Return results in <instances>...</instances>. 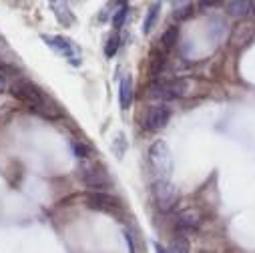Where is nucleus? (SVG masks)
Instances as JSON below:
<instances>
[{
    "instance_id": "nucleus-1",
    "label": "nucleus",
    "mask_w": 255,
    "mask_h": 253,
    "mask_svg": "<svg viewBox=\"0 0 255 253\" xmlns=\"http://www.w3.org/2000/svg\"><path fill=\"white\" fill-rule=\"evenodd\" d=\"M10 93L14 99H18L20 103L28 105L30 111L38 113L40 117L44 119H58L62 113L60 109L56 107L54 101H50L48 97H44V93L30 81H24V79H18L16 83H12L10 87Z\"/></svg>"
},
{
    "instance_id": "nucleus-2",
    "label": "nucleus",
    "mask_w": 255,
    "mask_h": 253,
    "mask_svg": "<svg viewBox=\"0 0 255 253\" xmlns=\"http://www.w3.org/2000/svg\"><path fill=\"white\" fill-rule=\"evenodd\" d=\"M149 165L153 169V173L157 175V179H169L171 171H173V155L171 149L165 141H155L149 149Z\"/></svg>"
},
{
    "instance_id": "nucleus-3",
    "label": "nucleus",
    "mask_w": 255,
    "mask_h": 253,
    "mask_svg": "<svg viewBox=\"0 0 255 253\" xmlns=\"http://www.w3.org/2000/svg\"><path fill=\"white\" fill-rule=\"evenodd\" d=\"M151 193H153V201L159 207V211L169 213V211L175 209L177 199H179V189L169 179H157L153 183Z\"/></svg>"
},
{
    "instance_id": "nucleus-4",
    "label": "nucleus",
    "mask_w": 255,
    "mask_h": 253,
    "mask_svg": "<svg viewBox=\"0 0 255 253\" xmlns=\"http://www.w3.org/2000/svg\"><path fill=\"white\" fill-rule=\"evenodd\" d=\"M42 40L62 58H67L71 65H81L83 60V52L81 48L75 44V40L67 38V36H60V34H42Z\"/></svg>"
},
{
    "instance_id": "nucleus-5",
    "label": "nucleus",
    "mask_w": 255,
    "mask_h": 253,
    "mask_svg": "<svg viewBox=\"0 0 255 253\" xmlns=\"http://www.w3.org/2000/svg\"><path fill=\"white\" fill-rule=\"evenodd\" d=\"M191 83L185 79H173V81H155L149 87V95L151 97H159V99H177L187 95Z\"/></svg>"
},
{
    "instance_id": "nucleus-6",
    "label": "nucleus",
    "mask_w": 255,
    "mask_h": 253,
    "mask_svg": "<svg viewBox=\"0 0 255 253\" xmlns=\"http://www.w3.org/2000/svg\"><path fill=\"white\" fill-rule=\"evenodd\" d=\"M85 201H87V205L91 209H97V211H103V213L119 215L123 211V203L117 197H113L109 193H103V191H91V193H87Z\"/></svg>"
},
{
    "instance_id": "nucleus-7",
    "label": "nucleus",
    "mask_w": 255,
    "mask_h": 253,
    "mask_svg": "<svg viewBox=\"0 0 255 253\" xmlns=\"http://www.w3.org/2000/svg\"><path fill=\"white\" fill-rule=\"evenodd\" d=\"M169 119H171L169 107H165V105H153V107H149V111H147V115L143 119V126H145L147 131H151V133H157V131L165 129Z\"/></svg>"
},
{
    "instance_id": "nucleus-8",
    "label": "nucleus",
    "mask_w": 255,
    "mask_h": 253,
    "mask_svg": "<svg viewBox=\"0 0 255 253\" xmlns=\"http://www.w3.org/2000/svg\"><path fill=\"white\" fill-rule=\"evenodd\" d=\"M253 36H255V22H251V20H239L233 26L231 34H229V42H231V46L241 48V46L249 44L253 40Z\"/></svg>"
},
{
    "instance_id": "nucleus-9",
    "label": "nucleus",
    "mask_w": 255,
    "mask_h": 253,
    "mask_svg": "<svg viewBox=\"0 0 255 253\" xmlns=\"http://www.w3.org/2000/svg\"><path fill=\"white\" fill-rule=\"evenodd\" d=\"M83 181L93 191H103L105 187H111V177L107 175V171H103L101 167H95V165H89L83 169Z\"/></svg>"
},
{
    "instance_id": "nucleus-10",
    "label": "nucleus",
    "mask_w": 255,
    "mask_h": 253,
    "mask_svg": "<svg viewBox=\"0 0 255 253\" xmlns=\"http://www.w3.org/2000/svg\"><path fill=\"white\" fill-rule=\"evenodd\" d=\"M199 225H201V213L197 209H183L175 221V227L181 231H193L199 229Z\"/></svg>"
},
{
    "instance_id": "nucleus-11",
    "label": "nucleus",
    "mask_w": 255,
    "mask_h": 253,
    "mask_svg": "<svg viewBox=\"0 0 255 253\" xmlns=\"http://www.w3.org/2000/svg\"><path fill=\"white\" fill-rule=\"evenodd\" d=\"M119 101H121V109L127 111L133 103V79L131 75H125L121 79V87H119Z\"/></svg>"
},
{
    "instance_id": "nucleus-12",
    "label": "nucleus",
    "mask_w": 255,
    "mask_h": 253,
    "mask_svg": "<svg viewBox=\"0 0 255 253\" xmlns=\"http://www.w3.org/2000/svg\"><path fill=\"white\" fill-rule=\"evenodd\" d=\"M177 40H179V26H169L165 32H163V36H161V46H163V52L167 54L175 44H177Z\"/></svg>"
},
{
    "instance_id": "nucleus-13",
    "label": "nucleus",
    "mask_w": 255,
    "mask_h": 253,
    "mask_svg": "<svg viewBox=\"0 0 255 253\" xmlns=\"http://www.w3.org/2000/svg\"><path fill=\"white\" fill-rule=\"evenodd\" d=\"M227 6V12L231 16H247V12L251 10V4L247 2V0H231V2L225 4Z\"/></svg>"
},
{
    "instance_id": "nucleus-14",
    "label": "nucleus",
    "mask_w": 255,
    "mask_h": 253,
    "mask_svg": "<svg viewBox=\"0 0 255 253\" xmlns=\"http://www.w3.org/2000/svg\"><path fill=\"white\" fill-rule=\"evenodd\" d=\"M149 69H151V75H159L163 65H165V52H159V50H153L151 52V58H149Z\"/></svg>"
},
{
    "instance_id": "nucleus-15",
    "label": "nucleus",
    "mask_w": 255,
    "mask_h": 253,
    "mask_svg": "<svg viewBox=\"0 0 255 253\" xmlns=\"http://www.w3.org/2000/svg\"><path fill=\"white\" fill-rule=\"evenodd\" d=\"M193 4L191 2H175V12H173V16L177 18V20H185V18H189L191 14H193Z\"/></svg>"
},
{
    "instance_id": "nucleus-16",
    "label": "nucleus",
    "mask_w": 255,
    "mask_h": 253,
    "mask_svg": "<svg viewBox=\"0 0 255 253\" xmlns=\"http://www.w3.org/2000/svg\"><path fill=\"white\" fill-rule=\"evenodd\" d=\"M159 8H161V4H153V6L149 8V14H147V18H145V22H143V32H145V34L151 32V28H153V24H155V20H157Z\"/></svg>"
},
{
    "instance_id": "nucleus-17",
    "label": "nucleus",
    "mask_w": 255,
    "mask_h": 253,
    "mask_svg": "<svg viewBox=\"0 0 255 253\" xmlns=\"http://www.w3.org/2000/svg\"><path fill=\"white\" fill-rule=\"evenodd\" d=\"M167 253H189V241L185 237H177L173 239L171 247L167 249Z\"/></svg>"
},
{
    "instance_id": "nucleus-18",
    "label": "nucleus",
    "mask_w": 255,
    "mask_h": 253,
    "mask_svg": "<svg viewBox=\"0 0 255 253\" xmlns=\"http://www.w3.org/2000/svg\"><path fill=\"white\" fill-rule=\"evenodd\" d=\"M119 44H121V38H119V34H113L109 40H107V46H105V54L111 58V56H115V52L119 50Z\"/></svg>"
},
{
    "instance_id": "nucleus-19",
    "label": "nucleus",
    "mask_w": 255,
    "mask_h": 253,
    "mask_svg": "<svg viewBox=\"0 0 255 253\" xmlns=\"http://www.w3.org/2000/svg\"><path fill=\"white\" fill-rule=\"evenodd\" d=\"M127 4H121V8L115 12V16H113V26L115 28H121L123 26V22H125V16H127Z\"/></svg>"
},
{
    "instance_id": "nucleus-20",
    "label": "nucleus",
    "mask_w": 255,
    "mask_h": 253,
    "mask_svg": "<svg viewBox=\"0 0 255 253\" xmlns=\"http://www.w3.org/2000/svg\"><path fill=\"white\" fill-rule=\"evenodd\" d=\"M73 149H75V153H77L79 159H87V157H89V149H87L83 143H81V145H79V143H73Z\"/></svg>"
},
{
    "instance_id": "nucleus-21",
    "label": "nucleus",
    "mask_w": 255,
    "mask_h": 253,
    "mask_svg": "<svg viewBox=\"0 0 255 253\" xmlns=\"http://www.w3.org/2000/svg\"><path fill=\"white\" fill-rule=\"evenodd\" d=\"M4 89H6V77H4L2 73H0V95L4 93Z\"/></svg>"
},
{
    "instance_id": "nucleus-22",
    "label": "nucleus",
    "mask_w": 255,
    "mask_h": 253,
    "mask_svg": "<svg viewBox=\"0 0 255 253\" xmlns=\"http://www.w3.org/2000/svg\"><path fill=\"white\" fill-rule=\"evenodd\" d=\"M125 237H127V245H129V251H131V253H133V249H135V245H133V237H131V235H129V233H127V235H125Z\"/></svg>"
},
{
    "instance_id": "nucleus-23",
    "label": "nucleus",
    "mask_w": 255,
    "mask_h": 253,
    "mask_svg": "<svg viewBox=\"0 0 255 253\" xmlns=\"http://www.w3.org/2000/svg\"><path fill=\"white\" fill-rule=\"evenodd\" d=\"M155 251H157V253H167V249H165L161 243H155Z\"/></svg>"
},
{
    "instance_id": "nucleus-24",
    "label": "nucleus",
    "mask_w": 255,
    "mask_h": 253,
    "mask_svg": "<svg viewBox=\"0 0 255 253\" xmlns=\"http://www.w3.org/2000/svg\"><path fill=\"white\" fill-rule=\"evenodd\" d=\"M253 12H255V6H253Z\"/></svg>"
}]
</instances>
